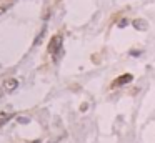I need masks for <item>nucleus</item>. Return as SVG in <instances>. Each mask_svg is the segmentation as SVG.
I'll return each mask as SVG.
<instances>
[{
    "label": "nucleus",
    "mask_w": 155,
    "mask_h": 143,
    "mask_svg": "<svg viewBox=\"0 0 155 143\" xmlns=\"http://www.w3.org/2000/svg\"><path fill=\"white\" fill-rule=\"evenodd\" d=\"M134 80V75L132 73H125V75H120L119 78H115V82L112 83V87H122V85H127Z\"/></svg>",
    "instance_id": "nucleus-1"
},
{
    "label": "nucleus",
    "mask_w": 155,
    "mask_h": 143,
    "mask_svg": "<svg viewBox=\"0 0 155 143\" xmlns=\"http://www.w3.org/2000/svg\"><path fill=\"white\" fill-rule=\"evenodd\" d=\"M60 47H62V37L60 35H55L54 38H52V42H50L48 52H50V53H57V52L60 50Z\"/></svg>",
    "instance_id": "nucleus-2"
},
{
    "label": "nucleus",
    "mask_w": 155,
    "mask_h": 143,
    "mask_svg": "<svg viewBox=\"0 0 155 143\" xmlns=\"http://www.w3.org/2000/svg\"><path fill=\"white\" fill-rule=\"evenodd\" d=\"M132 25H134L135 30H138V32H145V30L148 29V23L145 18H135L134 22H132Z\"/></svg>",
    "instance_id": "nucleus-3"
},
{
    "label": "nucleus",
    "mask_w": 155,
    "mask_h": 143,
    "mask_svg": "<svg viewBox=\"0 0 155 143\" xmlns=\"http://www.w3.org/2000/svg\"><path fill=\"white\" fill-rule=\"evenodd\" d=\"M17 88V80H7V82H5V85H4V90L5 92H12V90H15Z\"/></svg>",
    "instance_id": "nucleus-4"
},
{
    "label": "nucleus",
    "mask_w": 155,
    "mask_h": 143,
    "mask_svg": "<svg viewBox=\"0 0 155 143\" xmlns=\"http://www.w3.org/2000/svg\"><path fill=\"white\" fill-rule=\"evenodd\" d=\"M8 118H10V115H8V113H0V126L4 125Z\"/></svg>",
    "instance_id": "nucleus-5"
},
{
    "label": "nucleus",
    "mask_w": 155,
    "mask_h": 143,
    "mask_svg": "<svg viewBox=\"0 0 155 143\" xmlns=\"http://www.w3.org/2000/svg\"><path fill=\"white\" fill-rule=\"evenodd\" d=\"M127 25H129V20H127V18H122V20L119 22V29H125Z\"/></svg>",
    "instance_id": "nucleus-6"
},
{
    "label": "nucleus",
    "mask_w": 155,
    "mask_h": 143,
    "mask_svg": "<svg viewBox=\"0 0 155 143\" xmlns=\"http://www.w3.org/2000/svg\"><path fill=\"white\" fill-rule=\"evenodd\" d=\"M130 55H132V57H140L142 50H130Z\"/></svg>",
    "instance_id": "nucleus-7"
},
{
    "label": "nucleus",
    "mask_w": 155,
    "mask_h": 143,
    "mask_svg": "<svg viewBox=\"0 0 155 143\" xmlns=\"http://www.w3.org/2000/svg\"><path fill=\"white\" fill-rule=\"evenodd\" d=\"M32 143H40V141H39V140H37V141H32Z\"/></svg>",
    "instance_id": "nucleus-8"
},
{
    "label": "nucleus",
    "mask_w": 155,
    "mask_h": 143,
    "mask_svg": "<svg viewBox=\"0 0 155 143\" xmlns=\"http://www.w3.org/2000/svg\"><path fill=\"white\" fill-rule=\"evenodd\" d=\"M2 12H4V8H0V14H2Z\"/></svg>",
    "instance_id": "nucleus-9"
}]
</instances>
